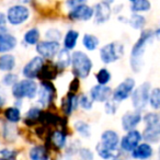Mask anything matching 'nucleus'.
<instances>
[{"mask_svg": "<svg viewBox=\"0 0 160 160\" xmlns=\"http://www.w3.org/2000/svg\"><path fill=\"white\" fill-rule=\"evenodd\" d=\"M60 48H62L60 42L49 40H41L35 46V51L38 55L47 60H53L58 54V52L60 51Z\"/></svg>", "mask_w": 160, "mask_h": 160, "instance_id": "nucleus-13", "label": "nucleus"}, {"mask_svg": "<svg viewBox=\"0 0 160 160\" xmlns=\"http://www.w3.org/2000/svg\"><path fill=\"white\" fill-rule=\"evenodd\" d=\"M96 80H97V83H99V85L108 86L112 80L111 71L108 68H105V67L100 68L98 70V72L96 73Z\"/></svg>", "mask_w": 160, "mask_h": 160, "instance_id": "nucleus-35", "label": "nucleus"}, {"mask_svg": "<svg viewBox=\"0 0 160 160\" xmlns=\"http://www.w3.org/2000/svg\"><path fill=\"white\" fill-rule=\"evenodd\" d=\"M136 86H137V83L133 77H126L113 89L112 99L118 103L125 102L126 100L131 99V96Z\"/></svg>", "mask_w": 160, "mask_h": 160, "instance_id": "nucleus-8", "label": "nucleus"}, {"mask_svg": "<svg viewBox=\"0 0 160 160\" xmlns=\"http://www.w3.org/2000/svg\"><path fill=\"white\" fill-rule=\"evenodd\" d=\"M81 43H82L83 48L87 49L88 52H94L100 46V38L94 34L86 33L81 38Z\"/></svg>", "mask_w": 160, "mask_h": 160, "instance_id": "nucleus-32", "label": "nucleus"}, {"mask_svg": "<svg viewBox=\"0 0 160 160\" xmlns=\"http://www.w3.org/2000/svg\"><path fill=\"white\" fill-rule=\"evenodd\" d=\"M93 101L90 98L89 94L81 93L79 94V108L86 112H90L93 109Z\"/></svg>", "mask_w": 160, "mask_h": 160, "instance_id": "nucleus-38", "label": "nucleus"}, {"mask_svg": "<svg viewBox=\"0 0 160 160\" xmlns=\"http://www.w3.org/2000/svg\"><path fill=\"white\" fill-rule=\"evenodd\" d=\"M18 81H19V76L17 75V73L12 72V71L5 73V75L2 76V78H1V85L7 88H11L12 86L16 85Z\"/></svg>", "mask_w": 160, "mask_h": 160, "instance_id": "nucleus-40", "label": "nucleus"}, {"mask_svg": "<svg viewBox=\"0 0 160 160\" xmlns=\"http://www.w3.org/2000/svg\"><path fill=\"white\" fill-rule=\"evenodd\" d=\"M123 7H124V6L123 5H116V6H114L113 8H112V9H113V13H115V14H120L121 12H122V10H123Z\"/></svg>", "mask_w": 160, "mask_h": 160, "instance_id": "nucleus-47", "label": "nucleus"}, {"mask_svg": "<svg viewBox=\"0 0 160 160\" xmlns=\"http://www.w3.org/2000/svg\"><path fill=\"white\" fill-rule=\"evenodd\" d=\"M128 156L133 160H151L156 156L155 146L142 140Z\"/></svg>", "mask_w": 160, "mask_h": 160, "instance_id": "nucleus-18", "label": "nucleus"}, {"mask_svg": "<svg viewBox=\"0 0 160 160\" xmlns=\"http://www.w3.org/2000/svg\"><path fill=\"white\" fill-rule=\"evenodd\" d=\"M79 108V94L73 92H67V94L60 100V109L65 116H70Z\"/></svg>", "mask_w": 160, "mask_h": 160, "instance_id": "nucleus-20", "label": "nucleus"}, {"mask_svg": "<svg viewBox=\"0 0 160 160\" xmlns=\"http://www.w3.org/2000/svg\"><path fill=\"white\" fill-rule=\"evenodd\" d=\"M80 89V79L78 77H75L71 80L70 85H69V92H73V93H77Z\"/></svg>", "mask_w": 160, "mask_h": 160, "instance_id": "nucleus-44", "label": "nucleus"}, {"mask_svg": "<svg viewBox=\"0 0 160 160\" xmlns=\"http://www.w3.org/2000/svg\"><path fill=\"white\" fill-rule=\"evenodd\" d=\"M67 144H68V131L67 128H62V127L54 128L53 131L51 129L45 139V145L49 150L53 149L55 151H60L66 148Z\"/></svg>", "mask_w": 160, "mask_h": 160, "instance_id": "nucleus-7", "label": "nucleus"}, {"mask_svg": "<svg viewBox=\"0 0 160 160\" xmlns=\"http://www.w3.org/2000/svg\"><path fill=\"white\" fill-rule=\"evenodd\" d=\"M3 118L7 122L11 124H17L20 121H22V113H21V108H18L16 105L8 107L3 111Z\"/></svg>", "mask_w": 160, "mask_h": 160, "instance_id": "nucleus-31", "label": "nucleus"}, {"mask_svg": "<svg viewBox=\"0 0 160 160\" xmlns=\"http://www.w3.org/2000/svg\"><path fill=\"white\" fill-rule=\"evenodd\" d=\"M43 110L40 105H34L31 107L27 112H25L24 116L22 118V121L24 123L25 126L28 127H34L40 123L41 115L43 113Z\"/></svg>", "mask_w": 160, "mask_h": 160, "instance_id": "nucleus-22", "label": "nucleus"}, {"mask_svg": "<svg viewBox=\"0 0 160 160\" xmlns=\"http://www.w3.org/2000/svg\"><path fill=\"white\" fill-rule=\"evenodd\" d=\"M120 142H121V136L115 129H105L102 132L100 136V145L104 147L105 149L110 151H113L116 153H122L120 149ZM123 155V153H122Z\"/></svg>", "mask_w": 160, "mask_h": 160, "instance_id": "nucleus-12", "label": "nucleus"}, {"mask_svg": "<svg viewBox=\"0 0 160 160\" xmlns=\"http://www.w3.org/2000/svg\"><path fill=\"white\" fill-rule=\"evenodd\" d=\"M148 108L153 111H160V87L151 88Z\"/></svg>", "mask_w": 160, "mask_h": 160, "instance_id": "nucleus-34", "label": "nucleus"}, {"mask_svg": "<svg viewBox=\"0 0 160 160\" xmlns=\"http://www.w3.org/2000/svg\"><path fill=\"white\" fill-rule=\"evenodd\" d=\"M38 87L40 83L36 82L35 79L23 78L11 87V94L14 100H33L38 97Z\"/></svg>", "mask_w": 160, "mask_h": 160, "instance_id": "nucleus-3", "label": "nucleus"}, {"mask_svg": "<svg viewBox=\"0 0 160 160\" xmlns=\"http://www.w3.org/2000/svg\"><path fill=\"white\" fill-rule=\"evenodd\" d=\"M125 55V45L120 41H113L104 44L99 49V56L104 65L114 64Z\"/></svg>", "mask_w": 160, "mask_h": 160, "instance_id": "nucleus-4", "label": "nucleus"}, {"mask_svg": "<svg viewBox=\"0 0 160 160\" xmlns=\"http://www.w3.org/2000/svg\"><path fill=\"white\" fill-rule=\"evenodd\" d=\"M67 19L71 22H88L93 19V6L89 3L76 6L68 10Z\"/></svg>", "mask_w": 160, "mask_h": 160, "instance_id": "nucleus-11", "label": "nucleus"}, {"mask_svg": "<svg viewBox=\"0 0 160 160\" xmlns=\"http://www.w3.org/2000/svg\"><path fill=\"white\" fill-rule=\"evenodd\" d=\"M58 160H72V157H71V156L66 155V153H64V155L60 156Z\"/></svg>", "mask_w": 160, "mask_h": 160, "instance_id": "nucleus-50", "label": "nucleus"}, {"mask_svg": "<svg viewBox=\"0 0 160 160\" xmlns=\"http://www.w3.org/2000/svg\"><path fill=\"white\" fill-rule=\"evenodd\" d=\"M102 1H104V2L109 3V5H111V6L115 3V0H102Z\"/></svg>", "mask_w": 160, "mask_h": 160, "instance_id": "nucleus-52", "label": "nucleus"}, {"mask_svg": "<svg viewBox=\"0 0 160 160\" xmlns=\"http://www.w3.org/2000/svg\"><path fill=\"white\" fill-rule=\"evenodd\" d=\"M72 127L75 129V132L78 134V136H80L81 138H90L92 135V128L91 125L88 122L83 120H76L72 124Z\"/></svg>", "mask_w": 160, "mask_h": 160, "instance_id": "nucleus-29", "label": "nucleus"}, {"mask_svg": "<svg viewBox=\"0 0 160 160\" xmlns=\"http://www.w3.org/2000/svg\"><path fill=\"white\" fill-rule=\"evenodd\" d=\"M112 94H113V89L108 86H103V85H97L92 86L91 89L89 91V96L92 99V101L96 103H103L104 104L107 101L111 100L112 99Z\"/></svg>", "mask_w": 160, "mask_h": 160, "instance_id": "nucleus-19", "label": "nucleus"}, {"mask_svg": "<svg viewBox=\"0 0 160 160\" xmlns=\"http://www.w3.org/2000/svg\"><path fill=\"white\" fill-rule=\"evenodd\" d=\"M156 158L157 160H160V144H158L157 148H156Z\"/></svg>", "mask_w": 160, "mask_h": 160, "instance_id": "nucleus-51", "label": "nucleus"}, {"mask_svg": "<svg viewBox=\"0 0 160 160\" xmlns=\"http://www.w3.org/2000/svg\"><path fill=\"white\" fill-rule=\"evenodd\" d=\"M8 24L11 27H21L31 19V9L24 3H13L6 10Z\"/></svg>", "mask_w": 160, "mask_h": 160, "instance_id": "nucleus-5", "label": "nucleus"}, {"mask_svg": "<svg viewBox=\"0 0 160 160\" xmlns=\"http://www.w3.org/2000/svg\"><path fill=\"white\" fill-rule=\"evenodd\" d=\"M23 43L28 46H36L41 41V31L38 27H32L23 33Z\"/></svg>", "mask_w": 160, "mask_h": 160, "instance_id": "nucleus-27", "label": "nucleus"}, {"mask_svg": "<svg viewBox=\"0 0 160 160\" xmlns=\"http://www.w3.org/2000/svg\"><path fill=\"white\" fill-rule=\"evenodd\" d=\"M142 140L155 145L160 144V122L151 125H144L142 131Z\"/></svg>", "mask_w": 160, "mask_h": 160, "instance_id": "nucleus-21", "label": "nucleus"}, {"mask_svg": "<svg viewBox=\"0 0 160 160\" xmlns=\"http://www.w3.org/2000/svg\"><path fill=\"white\" fill-rule=\"evenodd\" d=\"M129 10L132 13H147L151 10V2L149 0H135L129 6Z\"/></svg>", "mask_w": 160, "mask_h": 160, "instance_id": "nucleus-33", "label": "nucleus"}, {"mask_svg": "<svg viewBox=\"0 0 160 160\" xmlns=\"http://www.w3.org/2000/svg\"><path fill=\"white\" fill-rule=\"evenodd\" d=\"M0 28H8L7 14L3 11H0Z\"/></svg>", "mask_w": 160, "mask_h": 160, "instance_id": "nucleus-46", "label": "nucleus"}, {"mask_svg": "<svg viewBox=\"0 0 160 160\" xmlns=\"http://www.w3.org/2000/svg\"><path fill=\"white\" fill-rule=\"evenodd\" d=\"M83 3H88V0H65V6L68 10L76 6L83 5Z\"/></svg>", "mask_w": 160, "mask_h": 160, "instance_id": "nucleus-45", "label": "nucleus"}, {"mask_svg": "<svg viewBox=\"0 0 160 160\" xmlns=\"http://www.w3.org/2000/svg\"><path fill=\"white\" fill-rule=\"evenodd\" d=\"M160 122V112L148 110L142 113V124L144 125H151Z\"/></svg>", "mask_w": 160, "mask_h": 160, "instance_id": "nucleus-36", "label": "nucleus"}, {"mask_svg": "<svg viewBox=\"0 0 160 160\" xmlns=\"http://www.w3.org/2000/svg\"><path fill=\"white\" fill-rule=\"evenodd\" d=\"M111 160H126V159H124V158L122 157V155H121V156H118V157L113 158V159H111Z\"/></svg>", "mask_w": 160, "mask_h": 160, "instance_id": "nucleus-53", "label": "nucleus"}, {"mask_svg": "<svg viewBox=\"0 0 160 160\" xmlns=\"http://www.w3.org/2000/svg\"><path fill=\"white\" fill-rule=\"evenodd\" d=\"M118 104H120V103L114 101L113 99L107 101V102L104 103V112L108 115H115L118 111Z\"/></svg>", "mask_w": 160, "mask_h": 160, "instance_id": "nucleus-42", "label": "nucleus"}, {"mask_svg": "<svg viewBox=\"0 0 160 160\" xmlns=\"http://www.w3.org/2000/svg\"><path fill=\"white\" fill-rule=\"evenodd\" d=\"M59 69L57 68L55 62H52L51 60L44 62L42 69L40 71V75H38V79L41 81H53L59 73Z\"/></svg>", "mask_w": 160, "mask_h": 160, "instance_id": "nucleus-23", "label": "nucleus"}, {"mask_svg": "<svg viewBox=\"0 0 160 160\" xmlns=\"http://www.w3.org/2000/svg\"><path fill=\"white\" fill-rule=\"evenodd\" d=\"M18 151L11 148H1L0 149V160H13L17 159Z\"/></svg>", "mask_w": 160, "mask_h": 160, "instance_id": "nucleus-41", "label": "nucleus"}, {"mask_svg": "<svg viewBox=\"0 0 160 160\" xmlns=\"http://www.w3.org/2000/svg\"><path fill=\"white\" fill-rule=\"evenodd\" d=\"M78 156L80 160H94L93 150L88 147H80V149L78 150Z\"/></svg>", "mask_w": 160, "mask_h": 160, "instance_id": "nucleus-43", "label": "nucleus"}, {"mask_svg": "<svg viewBox=\"0 0 160 160\" xmlns=\"http://www.w3.org/2000/svg\"><path fill=\"white\" fill-rule=\"evenodd\" d=\"M55 58V64L57 66V68L59 69V71L65 70L69 66H71V52L64 48V47L60 48V51L58 52Z\"/></svg>", "mask_w": 160, "mask_h": 160, "instance_id": "nucleus-26", "label": "nucleus"}, {"mask_svg": "<svg viewBox=\"0 0 160 160\" xmlns=\"http://www.w3.org/2000/svg\"><path fill=\"white\" fill-rule=\"evenodd\" d=\"M155 41V34L152 29H144L140 31L139 36L133 44L129 52V68L134 73H139L145 65V54L150 44Z\"/></svg>", "mask_w": 160, "mask_h": 160, "instance_id": "nucleus-1", "label": "nucleus"}, {"mask_svg": "<svg viewBox=\"0 0 160 160\" xmlns=\"http://www.w3.org/2000/svg\"><path fill=\"white\" fill-rule=\"evenodd\" d=\"M128 1H129V2L132 3V2H134V1H135V0H128Z\"/></svg>", "mask_w": 160, "mask_h": 160, "instance_id": "nucleus-54", "label": "nucleus"}, {"mask_svg": "<svg viewBox=\"0 0 160 160\" xmlns=\"http://www.w3.org/2000/svg\"><path fill=\"white\" fill-rule=\"evenodd\" d=\"M17 66L16 56L11 53L0 54V71L2 72H10Z\"/></svg>", "mask_w": 160, "mask_h": 160, "instance_id": "nucleus-28", "label": "nucleus"}, {"mask_svg": "<svg viewBox=\"0 0 160 160\" xmlns=\"http://www.w3.org/2000/svg\"><path fill=\"white\" fill-rule=\"evenodd\" d=\"M93 62L90 56L82 51H73L71 53V72L79 79H86L90 76Z\"/></svg>", "mask_w": 160, "mask_h": 160, "instance_id": "nucleus-2", "label": "nucleus"}, {"mask_svg": "<svg viewBox=\"0 0 160 160\" xmlns=\"http://www.w3.org/2000/svg\"><path fill=\"white\" fill-rule=\"evenodd\" d=\"M142 113L144 112L134 109L124 112L121 118V127L123 131L127 132L138 128V126L142 123Z\"/></svg>", "mask_w": 160, "mask_h": 160, "instance_id": "nucleus-15", "label": "nucleus"}, {"mask_svg": "<svg viewBox=\"0 0 160 160\" xmlns=\"http://www.w3.org/2000/svg\"><path fill=\"white\" fill-rule=\"evenodd\" d=\"M56 98V88L52 81H41L38 87L36 102L42 109H47L52 105Z\"/></svg>", "mask_w": 160, "mask_h": 160, "instance_id": "nucleus-9", "label": "nucleus"}, {"mask_svg": "<svg viewBox=\"0 0 160 160\" xmlns=\"http://www.w3.org/2000/svg\"><path fill=\"white\" fill-rule=\"evenodd\" d=\"M13 160H17V159H13Z\"/></svg>", "mask_w": 160, "mask_h": 160, "instance_id": "nucleus-55", "label": "nucleus"}, {"mask_svg": "<svg viewBox=\"0 0 160 160\" xmlns=\"http://www.w3.org/2000/svg\"><path fill=\"white\" fill-rule=\"evenodd\" d=\"M44 62L45 59L43 57H41L40 55L34 56L30 60H28L24 64V66L22 67V70H21L23 78H28V79H36V78H38L40 71L42 69Z\"/></svg>", "mask_w": 160, "mask_h": 160, "instance_id": "nucleus-16", "label": "nucleus"}, {"mask_svg": "<svg viewBox=\"0 0 160 160\" xmlns=\"http://www.w3.org/2000/svg\"><path fill=\"white\" fill-rule=\"evenodd\" d=\"M80 33L79 31L75 29H69L66 31V33L62 36V47L68 51H75L76 46L79 41Z\"/></svg>", "mask_w": 160, "mask_h": 160, "instance_id": "nucleus-25", "label": "nucleus"}, {"mask_svg": "<svg viewBox=\"0 0 160 160\" xmlns=\"http://www.w3.org/2000/svg\"><path fill=\"white\" fill-rule=\"evenodd\" d=\"M18 46V38L8 28H0V54L10 53Z\"/></svg>", "mask_w": 160, "mask_h": 160, "instance_id": "nucleus-17", "label": "nucleus"}, {"mask_svg": "<svg viewBox=\"0 0 160 160\" xmlns=\"http://www.w3.org/2000/svg\"><path fill=\"white\" fill-rule=\"evenodd\" d=\"M142 142V131H139L138 128L127 131L121 137L120 149L123 155H129Z\"/></svg>", "mask_w": 160, "mask_h": 160, "instance_id": "nucleus-10", "label": "nucleus"}, {"mask_svg": "<svg viewBox=\"0 0 160 160\" xmlns=\"http://www.w3.org/2000/svg\"><path fill=\"white\" fill-rule=\"evenodd\" d=\"M29 159L30 160H49L51 153L49 149L46 145H33L29 150Z\"/></svg>", "mask_w": 160, "mask_h": 160, "instance_id": "nucleus-24", "label": "nucleus"}, {"mask_svg": "<svg viewBox=\"0 0 160 160\" xmlns=\"http://www.w3.org/2000/svg\"><path fill=\"white\" fill-rule=\"evenodd\" d=\"M152 85L149 81H144L140 85L136 86L131 96V104L134 110L145 112L148 108L149 96Z\"/></svg>", "mask_w": 160, "mask_h": 160, "instance_id": "nucleus-6", "label": "nucleus"}, {"mask_svg": "<svg viewBox=\"0 0 160 160\" xmlns=\"http://www.w3.org/2000/svg\"><path fill=\"white\" fill-rule=\"evenodd\" d=\"M153 34H155V40L160 42V25L157 28V29L153 30Z\"/></svg>", "mask_w": 160, "mask_h": 160, "instance_id": "nucleus-49", "label": "nucleus"}, {"mask_svg": "<svg viewBox=\"0 0 160 160\" xmlns=\"http://www.w3.org/2000/svg\"><path fill=\"white\" fill-rule=\"evenodd\" d=\"M112 14H113V9H112V6L109 3L100 0L93 5V19L92 20H93L94 24H105L110 21Z\"/></svg>", "mask_w": 160, "mask_h": 160, "instance_id": "nucleus-14", "label": "nucleus"}, {"mask_svg": "<svg viewBox=\"0 0 160 160\" xmlns=\"http://www.w3.org/2000/svg\"><path fill=\"white\" fill-rule=\"evenodd\" d=\"M62 36H64L62 32L57 28H49L44 33L45 40L55 41V42H60V40H62Z\"/></svg>", "mask_w": 160, "mask_h": 160, "instance_id": "nucleus-39", "label": "nucleus"}, {"mask_svg": "<svg viewBox=\"0 0 160 160\" xmlns=\"http://www.w3.org/2000/svg\"><path fill=\"white\" fill-rule=\"evenodd\" d=\"M96 153L102 160H111V159H113V158H116L122 155V153H116V152H112V151H110V150H107L104 147L101 146L100 142H98V144L96 145Z\"/></svg>", "mask_w": 160, "mask_h": 160, "instance_id": "nucleus-37", "label": "nucleus"}, {"mask_svg": "<svg viewBox=\"0 0 160 160\" xmlns=\"http://www.w3.org/2000/svg\"><path fill=\"white\" fill-rule=\"evenodd\" d=\"M6 102H7V98H6V97L0 92V109L5 107Z\"/></svg>", "mask_w": 160, "mask_h": 160, "instance_id": "nucleus-48", "label": "nucleus"}, {"mask_svg": "<svg viewBox=\"0 0 160 160\" xmlns=\"http://www.w3.org/2000/svg\"><path fill=\"white\" fill-rule=\"evenodd\" d=\"M127 24L135 31H142L144 29H146L147 25V19L144 14L142 13H132L128 17V21Z\"/></svg>", "mask_w": 160, "mask_h": 160, "instance_id": "nucleus-30", "label": "nucleus"}]
</instances>
